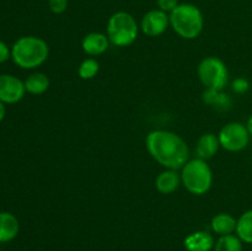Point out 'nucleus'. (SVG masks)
Returning a JSON list of instances; mask_svg holds the SVG:
<instances>
[{
    "label": "nucleus",
    "mask_w": 252,
    "mask_h": 251,
    "mask_svg": "<svg viewBox=\"0 0 252 251\" xmlns=\"http://www.w3.org/2000/svg\"><path fill=\"white\" fill-rule=\"evenodd\" d=\"M236 223L238 219L234 218L229 213H219L212 218L211 226L216 234L219 236L230 235L236 230Z\"/></svg>",
    "instance_id": "2eb2a0df"
},
{
    "label": "nucleus",
    "mask_w": 252,
    "mask_h": 251,
    "mask_svg": "<svg viewBox=\"0 0 252 251\" xmlns=\"http://www.w3.org/2000/svg\"><path fill=\"white\" fill-rule=\"evenodd\" d=\"M187 251H211L214 249L216 241L208 231H194L186 236L184 241Z\"/></svg>",
    "instance_id": "9b49d317"
},
{
    "label": "nucleus",
    "mask_w": 252,
    "mask_h": 251,
    "mask_svg": "<svg viewBox=\"0 0 252 251\" xmlns=\"http://www.w3.org/2000/svg\"><path fill=\"white\" fill-rule=\"evenodd\" d=\"M243 241L238 235H224L217 240L214 251H243Z\"/></svg>",
    "instance_id": "a211bd4d"
},
{
    "label": "nucleus",
    "mask_w": 252,
    "mask_h": 251,
    "mask_svg": "<svg viewBox=\"0 0 252 251\" xmlns=\"http://www.w3.org/2000/svg\"><path fill=\"white\" fill-rule=\"evenodd\" d=\"M181 184V175L177 174V170L166 169L160 172L155 180V187L162 194H170L176 191Z\"/></svg>",
    "instance_id": "ddd939ff"
},
{
    "label": "nucleus",
    "mask_w": 252,
    "mask_h": 251,
    "mask_svg": "<svg viewBox=\"0 0 252 251\" xmlns=\"http://www.w3.org/2000/svg\"><path fill=\"white\" fill-rule=\"evenodd\" d=\"M145 145L153 159L166 169H182L189 160L187 143L179 134L170 130H152L147 135Z\"/></svg>",
    "instance_id": "f257e3e1"
},
{
    "label": "nucleus",
    "mask_w": 252,
    "mask_h": 251,
    "mask_svg": "<svg viewBox=\"0 0 252 251\" xmlns=\"http://www.w3.org/2000/svg\"><path fill=\"white\" fill-rule=\"evenodd\" d=\"M26 94L25 83L11 74L0 75V101L4 103H16Z\"/></svg>",
    "instance_id": "6e6552de"
},
{
    "label": "nucleus",
    "mask_w": 252,
    "mask_h": 251,
    "mask_svg": "<svg viewBox=\"0 0 252 251\" xmlns=\"http://www.w3.org/2000/svg\"><path fill=\"white\" fill-rule=\"evenodd\" d=\"M48 6L53 14H63L68 9V0H49Z\"/></svg>",
    "instance_id": "412c9836"
},
{
    "label": "nucleus",
    "mask_w": 252,
    "mask_h": 251,
    "mask_svg": "<svg viewBox=\"0 0 252 251\" xmlns=\"http://www.w3.org/2000/svg\"><path fill=\"white\" fill-rule=\"evenodd\" d=\"M197 74L207 89L221 91L228 84L229 71L225 63L218 57H207L199 63Z\"/></svg>",
    "instance_id": "423d86ee"
},
{
    "label": "nucleus",
    "mask_w": 252,
    "mask_h": 251,
    "mask_svg": "<svg viewBox=\"0 0 252 251\" xmlns=\"http://www.w3.org/2000/svg\"><path fill=\"white\" fill-rule=\"evenodd\" d=\"M203 100L208 105L221 108H228L231 105V100L229 95L223 94L219 90H213V89H207L206 93L203 94Z\"/></svg>",
    "instance_id": "6ab92c4d"
},
{
    "label": "nucleus",
    "mask_w": 252,
    "mask_h": 251,
    "mask_svg": "<svg viewBox=\"0 0 252 251\" xmlns=\"http://www.w3.org/2000/svg\"><path fill=\"white\" fill-rule=\"evenodd\" d=\"M246 127H248L249 133H250V137H252V116L248 120V123H246Z\"/></svg>",
    "instance_id": "a878e982"
},
{
    "label": "nucleus",
    "mask_w": 252,
    "mask_h": 251,
    "mask_svg": "<svg viewBox=\"0 0 252 251\" xmlns=\"http://www.w3.org/2000/svg\"><path fill=\"white\" fill-rule=\"evenodd\" d=\"M236 235L245 244H252V209L244 212L236 223Z\"/></svg>",
    "instance_id": "f3484780"
},
{
    "label": "nucleus",
    "mask_w": 252,
    "mask_h": 251,
    "mask_svg": "<svg viewBox=\"0 0 252 251\" xmlns=\"http://www.w3.org/2000/svg\"><path fill=\"white\" fill-rule=\"evenodd\" d=\"M219 148H220V143H219L218 135L214 133H204L197 142L196 152L199 159L208 160L218 153Z\"/></svg>",
    "instance_id": "4468645a"
},
{
    "label": "nucleus",
    "mask_w": 252,
    "mask_h": 251,
    "mask_svg": "<svg viewBox=\"0 0 252 251\" xmlns=\"http://www.w3.org/2000/svg\"><path fill=\"white\" fill-rule=\"evenodd\" d=\"M250 88V84L246 79L244 78H238L233 81V90L238 94H244L249 90Z\"/></svg>",
    "instance_id": "5701e85b"
},
{
    "label": "nucleus",
    "mask_w": 252,
    "mask_h": 251,
    "mask_svg": "<svg viewBox=\"0 0 252 251\" xmlns=\"http://www.w3.org/2000/svg\"><path fill=\"white\" fill-rule=\"evenodd\" d=\"M170 25V17L167 12L160 9L150 10L143 16L140 29L143 33L149 37H158L164 33Z\"/></svg>",
    "instance_id": "1a4fd4ad"
},
{
    "label": "nucleus",
    "mask_w": 252,
    "mask_h": 251,
    "mask_svg": "<svg viewBox=\"0 0 252 251\" xmlns=\"http://www.w3.org/2000/svg\"><path fill=\"white\" fill-rule=\"evenodd\" d=\"M110 39L101 32H91L83 38L81 47L84 52L91 57H97L105 53L110 47Z\"/></svg>",
    "instance_id": "9d476101"
},
{
    "label": "nucleus",
    "mask_w": 252,
    "mask_h": 251,
    "mask_svg": "<svg viewBox=\"0 0 252 251\" xmlns=\"http://www.w3.org/2000/svg\"><path fill=\"white\" fill-rule=\"evenodd\" d=\"M9 58H11V49L5 42L0 41V64L6 62Z\"/></svg>",
    "instance_id": "b1692460"
},
{
    "label": "nucleus",
    "mask_w": 252,
    "mask_h": 251,
    "mask_svg": "<svg viewBox=\"0 0 252 251\" xmlns=\"http://www.w3.org/2000/svg\"><path fill=\"white\" fill-rule=\"evenodd\" d=\"M20 230L16 217L10 212H0V244L14 240Z\"/></svg>",
    "instance_id": "f8f14e48"
},
{
    "label": "nucleus",
    "mask_w": 252,
    "mask_h": 251,
    "mask_svg": "<svg viewBox=\"0 0 252 251\" xmlns=\"http://www.w3.org/2000/svg\"><path fill=\"white\" fill-rule=\"evenodd\" d=\"M220 147L228 152H241L250 142L248 127L240 122L226 123L218 134Z\"/></svg>",
    "instance_id": "0eeeda50"
},
{
    "label": "nucleus",
    "mask_w": 252,
    "mask_h": 251,
    "mask_svg": "<svg viewBox=\"0 0 252 251\" xmlns=\"http://www.w3.org/2000/svg\"><path fill=\"white\" fill-rule=\"evenodd\" d=\"M181 182L189 193L197 196L207 193L213 184V172L207 160L199 157L189 160L182 167Z\"/></svg>",
    "instance_id": "20e7f679"
},
{
    "label": "nucleus",
    "mask_w": 252,
    "mask_h": 251,
    "mask_svg": "<svg viewBox=\"0 0 252 251\" xmlns=\"http://www.w3.org/2000/svg\"><path fill=\"white\" fill-rule=\"evenodd\" d=\"M98 69H100V64L95 58H86L79 65L78 74L84 80H90V79L95 78L96 74L98 73Z\"/></svg>",
    "instance_id": "aec40b11"
},
{
    "label": "nucleus",
    "mask_w": 252,
    "mask_h": 251,
    "mask_svg": "<svg viewBox=\"0 0 252 251\" xmlns=\"http://www.w3.org/2000/svg\"><path fill=\"white\" fill-rule=\"evenodd\" d=\"M24 83L26 93L32 94V95H42L49 88V79L43 73L31 74V75L27 76Z\"/></svg>",
    "instance_id": "dca6fc26"
},
{
    "label": "nucleus",
    "mask_w": 252,
    "mask_h": 251,
    "mask_svg": "<svg viewBox=\"0 0 252 251\" xmlns=\"http://www.w3.org/2000/svg\"><path fill=\"white\" fill-rule=\"evenodd\" d=\"M49 47L44 39L36 36L20 37L11 47V58L22 69H34L48 59Z\"/></svg>",
    "instance_id": "f03ea898"
},
{
    "label": "nucleus",
    "mask_w": 252,
    "mask_h": 251,
    "mask_svg": "<svg viewBox=\"0 0 252 251\" xmlns=\"http://www.w3.org/2000/svg\"><path fill=\"white\" fill-rule=\"evenodd\" d=\"M157 4L162 11L171 12L179 6V0H157Z\"/></svg>",
    "instance_id": "4be33fe9"
},
{
    "label": "nucleus",
    "mask_w": 252,
    "mask_h": 251,
    "mask_svg": "<svg viewBox=\"0 0 252 251\" xmlns=\"http://www.w3.org/2000/svg\"><path fill=\"white\" fill-rule=\"evenodd\" d=\"M139 27L134 17L126 11L115 12L108 19L107 37L116 47H128L134 43Z\"/></svg>",
    "instance_id": "39448f33"
},
{
    "label": "nucleus",
    "mask_w": 252,
    "mask_h": 251,
    "mask_svg": "<svg viewBox=\"0 0 252 251\" xmlns=\"http://www.w3.org/2000/svg\"><path fill=\"white\" fill-rule=\"evenodd\" d=\"M169 17L172 30L182 38L194 39L203 31L204 17L196 5L179 4Z\"/></svg>",
    "instance_id": "7ed1b4c3"
},
{
    "label": "nucleus",
    "mask_w": 252,
    "mask_h": 251,
    "mask_svg": "<svg viewBox=\"0 0 252 251\" xmlns=\"http://www.w3.org/2000/svg\"><path fill=\"white\" fill-rule=\"evenodd\" d=\"M5 113H6V108H5V103L0 101V122L4 120Z\"/></svg>",
    "instance_id": "393cba45"
}]
</instances>
